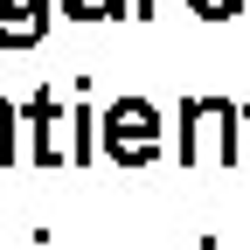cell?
Returning a JSON list of instances; mask_svg holds the SVG:
<instances>
[{"label":"cell","instance_id":"1","mask_svg":"<svg viewBox=\"0 0 250 250\" xmlns=\"http://www.w3.org/2000/svg\"><path fill=\"white\" fill-rule=\"evenodd\" d=\"M153 146V111L146 104H118V153H146Z\"/></svg>","mask_w":250,"mask_h":250}]
</instances>
